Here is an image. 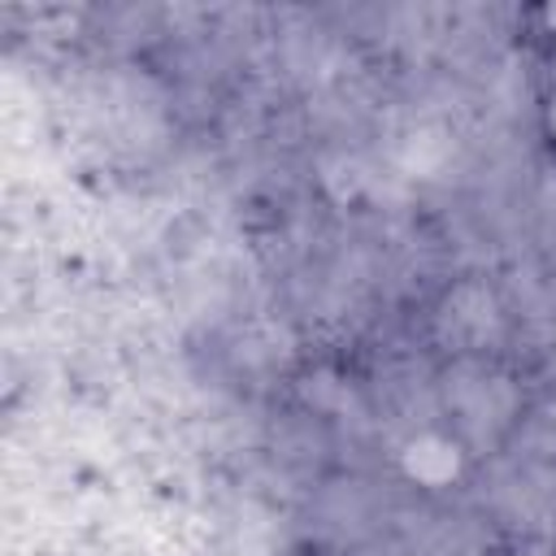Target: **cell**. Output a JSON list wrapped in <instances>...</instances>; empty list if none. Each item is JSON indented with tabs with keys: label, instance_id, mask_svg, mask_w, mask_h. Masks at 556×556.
<instances>
[{
	"label": "cell",
	"instance_id": "1",
	"mask_svg": "<svg viewBox=\"0 0 556 556\" xmlns=\"http://www.w3.org/2000/svg\"><path fill=\"white\" fill-rule=\"evenodd\" d=\"M530 135L547 165H556V43H547L534 61L530 78Z\"/></svg>",
	"mask_w": 556,
	"mask_h": 556
},
{
	"label": "cell",
	"instance_id": "2",
	"mask_svg": "<svg viewBox=\"0 0 556 556\" xmlns=\"http://www.w3.org/2000/svg\"><path fill=\"white\" fill-rule=\"evenodd\" d=\"M552 556H556V521H552Z\"/></svg>",
	"mask_w": 556,
	"mask_h": 556
}]
</instances>
